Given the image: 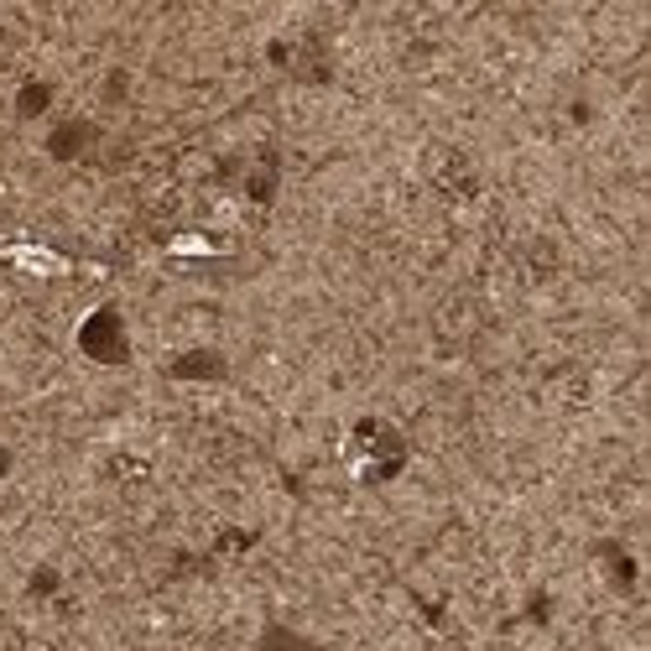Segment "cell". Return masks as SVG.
<instances>
[{
    "label": "cell",
    "instance_id": "1",
    "mask_svg": "<svg viewBox=\"0 0 651 651\" xmlns=\"http://www.w3.org/2000/svg\"><path fill=\"white\" fill-rule=\"evenodd\" d=\"M89 136H95V131H89V120H68V125L53 131L47 146H53V157H79L84 146H89Z\"/></svg>",
    "mask_w": 651,
    "mask_h": 651
},
{
    "label": "cell",
    "instance_id": "2",
    "mask_svg": "<svg viewBox=\"0 0 651 651\" xmlns=\"http://www.w3.org/2000/svg\"><path fill=\"white\" fill-rule=\"evenodd\" d=\"M261 651H313V647H308V641H297L293 631L272 626V631H266V641H261Z\"/></svg>",
    "mask_w": 651,
    "mask_h": 651
},
{
    "label": "cell",
    "instance_id": "3",
    "mask_svg": "<svg viewBox=\"0 0 651 651\" xmlns=\"http://www.w3.org/2000/svg\"><path fill=\"white\" fill-rule=\"evenodd\" d=\"M5 470H11V454H5V449H0V474H5Z\"/></svg>",
    "mask_w": 651,
    "mask_h": 651
}]
</instances>
